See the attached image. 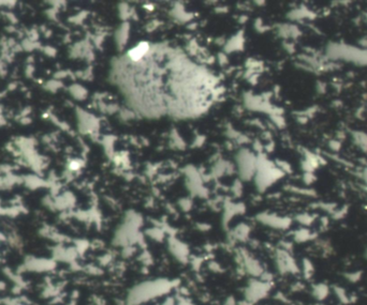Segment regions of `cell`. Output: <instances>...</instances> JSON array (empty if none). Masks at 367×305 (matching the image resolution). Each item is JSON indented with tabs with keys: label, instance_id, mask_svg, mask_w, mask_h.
<instances>
[{
	"label": "cell",
	"instance_id": "2",
	"mask_svg": "<svg viewBox=\"0 0 367 305\" xmlns=\"http://www.w3.org/2000/svg\"><path fill=\"white\" fill-rule=\"evenodd\" d=\"M150 49V46L148 43L146 42H142L138 44V46H136L134 48H132L131 50H129L128 53V57L131 61L134 62H138L141 61V59L148 53Z\"/></svg>",
	"mask_w": 367,
	"mask_h": 305
},
{
	"label": "cell",
	"instance_id": "7",
	"mask_svg": "<svg viewBox=\"0 0 367 305\" xmlns=\"http://www.w3.org/2000/svg\"><path fill=\"white\" fill-rule=\"evenodd\" d=\"M302 273L306 280H310L314 274V266L310 259H303L302 262Z\"/></svg>",
	"mask_w": 367,
	"mask_h": 305
},
{
	"label": "cell",
	"instance_id": "11",
	"mask_svg": "<svg viewBox=\"0 0 367 305\" xmlns=\"http://www.w3.org/2000/svg\"><path fill=\"white\" fill-rule=\"evenodd\" d=\"M218 60H219L220 64H222V65H224V64H226V63H228L226 56V55H224V54H219V56H218Z\"/></svg>",
	"mask_w": 367,
	"mask_h": 305
},
{
	"label": "cell",
	"instance_id": "14",
	"mask_svg": "<svg viewBox=\"0 0 367 305\" xmlns=\"http://www.w3.org/2000/svg\"><path fill=\"white\" fill-rule=\"evenodd\" d=\"M254 147V149L256 151H262V146H261V144L259 143V141H256Z\"/></svg>",
	"mask_w": 367,
	"mask_h": 305
},
{
	"label": "cell",
	"instance_id": "1",
	"mask_svg": "<svg viewBox=\"0 0 367 305\" xmlns=\"http://www.w3.org/2000/svg\"><path fill=\"white\" fill-rule=\"evenodd\" d=\"M277 266L284 274H296L300 272V267L287 251H280L277 255Z\"/></svg>",
	"mask_w": 367,
	"mask_h": 305
},
{
	"label": "cell",
	"instance_id": "10",
	"mask_svg": "<svg viewBox=\"0 0 367 305\" xmlns=\"http://www.w3.org/2000/svg\"><path fill=\"white\" fill-rule=\"evenodd\" d=\"M298 221L300 223H302V224H303V225H305V226H310V225H312V223H314V218L312 217V215H310V214L305 213V214H300V215H298Z\"/></svg>",
	"mask_w": 367,
	"mask_h": 305
},
{
	"label": "cell",
	"instance_id": "8",
	"mask_svg": "<svg viewBox=\"0 0 367 305\" xmlns=\"http://www.w3.org/2000/svg\"><path fill=\"white\" fill-rule=\"evenodd\" d=\"M294 238L298 242H306V241H310L312 239L314 234H312L310 230L304 228V229L298 230V232L296 233Z\"/></svg>",
	"mask_w": 367,
	"mask_h": 305
},
{
	"label": "cell",
	"instance_id": "9",
	"mask_svg": "<svg viewBox=\"0 0 367 305\" xmlns=\"http://www.w3.org/2000/svg\"><path fill=\"white\" fill-rule=\"evenodd\" d=\"M344 277L348 282L356 284L358 281H361L363 277V271H352V272H346L344 273Z\"/></svg>",
	"mask_w": 367,
	"mask_h": 305
},
{
	"label": "cell",
	"instance_id": "15",
	"mask_svg": "<svg viewBox=\"0 0 367 305\" xmlns=\"http://www.w3.org/2000/svg\"><path fill=\"white\" fill-rule=\"evenodd\" d=\"M240 20V23H245V20H247V16L246 15L245 16H242Z\"/></svg>",
	"mask_w": 367,
	"mask_h": 305
},
{
	"label": "cell",
	"instance_id": "12",
	"mask_svg": "<svg viewBox=\"0 0 367 305\" xmlns=\"http://www.w3.org/2000/svg\"><path fill=\"white\" fill-rule=\"evenodd\" d=\"M157 26H158V23H157V21L156 20H154V21H152V23L148 25V31H152L154 30V29H156L157 28Z\"/></svg>",
	"mask_w": 367,
	"mask_h": 305
},
{
	"label": "cell",
	"instance_id": "4",
	"mask_svg": "<svg viewBox=\"0 0 367 305\" xmlns=\"http://www.w3.org/2000/svg\"><path fill=\"white\" fill-rule=\"evenodd\" d=\"M129 34V24L124 23L120 29H118L116 32V43L120 48H122L128 40Z\"/></svg>",
	"mask_w": 367,
	"mask_h": 305
},
{
	"label": "cell",
	"instance_id": "5",
	"mask_svg": "<svg viewBox=\"0 0 367 305\" xmlns=\"http://www.w3.org/2000/svg\"><path fill=\"white\" fill-rule=\"evenodd\" d=\"M243 36H242V33H240L238 35L234 36V38H232L229 42H228V44H226V51H228V53H230V51H233V50H238V49H242L243 48Z\"/></svg>",
	"mask_w": 367,
	"mask_h": 305
},
{
	"label": "cell",
	"instance_id": "6",
	"mask_svg": "<svg viewBox=\"0 0 367 305\" xmlns=\"http://www.w3.org/2000/svg\"><path fill=\"white\" fill-rule=\"evenodd\" d=\"M334 295L336 296L337 300H338L342 304H349L351 303V297L346 292V289L340 287V286H334L333 287Z\"/></svg>",
	"mask_w": 367,
	"mask_h": 305
},
{
	"label": "cell",
	"instance_id": "16",
	"mask_svg": "<svg viewBox=\"0 0 367 305\" xmlns=\"http://www.w3.org/2000/svg\"><path fill=\"white\" fill-rule=\"evenodd\" d=\"M365 257H366V259H367V250H366V252H365Z\"/></svg>",
	"mask_w": 367,
	"mask_h": 305
},
{
	"label": "cell",
	"instance_id": "3",
	"mask_svg": "<svg viewBox=\"0 0 367 305\" xmlns=\"http://www.w3.org/2000/svg\"><path fill=\"white\" fill-rule=\"evenodd\" d=\"M330 294H331V288L326 283H318V284H314L312 288V297L319 302L328 299Z\"/></svg>",
	"mask_w": 367,
	"mask_h": 305
},
{
	"label": "cell",
	"instance_id": "13",
	"mask_svg": "<svg viewBox=\"0 0 367 305\" xmlns=\"http://www.w3.org/2000/svg\"><path fill=\"white\" fill-rule=\"evenodd\" d=\"M203 140H204V137H203V136H199V137L196 138V144H194V147H199V146H201V145L203 144Z\"/></svg>",
	"mask_w": 367,
	"mask_h": 305
}]
</instances>
